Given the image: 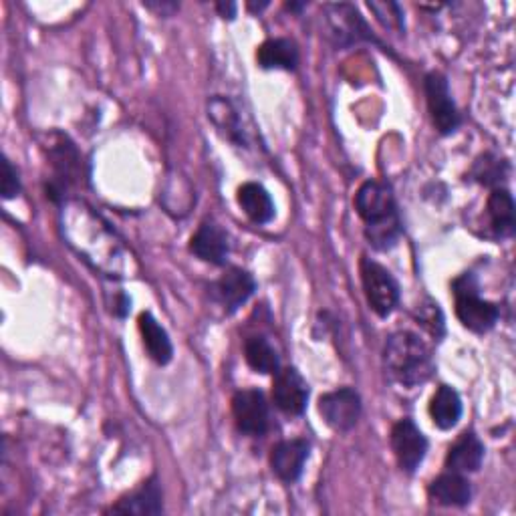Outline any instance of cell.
Instances as JSON below:
<instances>
[{
  "mask_svg": "<svg viewBox=\"0 0 516 516\" xmlns=\"http://www.w3.org/2000/svg\"><path fill=\"white\" fill-rule=\"evenodd\" d=\"M355 210L365 222V238L375 250H392L402 236V220L392 190L369 180L355 194Z\"/></svg>",
  "mask_w": 516,
  "mask_h": 516,
  "instance_id": "6da1fadb",
  "label": "cell"
},
{
  "mask_svg": "<svg viewBox=\"0 0 516 516\" xmlns=\"http://www.w3.org/2000/svg\"><path fill=\"white\" fill-rule=\"evenodd\" d=\"M387 377L402 387H418L432 379L436 361L432 349L412 331L392 333L383 347Z\"/></svg>",
  "mask_w": 516,
  "mask_h": 516,
  "instance_id": "7a4b0ae2",
  "label": "cell"
},
{
  "mask_svg": "<svg viewBox=\"0 0 516 516\" xmlns=\"http://www.w3.org/2000/svg\"><path fill=\"white\" fill-rule=\"evenodd\" d=\"M456 317L458 321L472 333H488L500 317V309L480 297V289L476 277L466 273L452 283Z\"/></svg>",
  "mask_w": 516,
  "mask_h": 516,
  "instance_id": "3957f363",
  "label": "cell"
},
{
  "mask_svg": "<svg viewBox=\"0 0 516 516\" xmlns=\"http://www.w3.org/2000/svg\"><path fill=\"white\" fill-rule=\"evenodd\" d=\"M361 283L367 297L369 307L381 319L390 317L400 303V285L394 275L383 265L371 261V258H361Z\"/></svg>",
  "mask_w": 516,
  "mask_h": 516,
  "instance_id": "277c9868",
  "label": "cell"
},
{
  "mask_svg": "<svg viewBox=\"0 0 516 516\" xmlns=\"http://www.w3.org/2000/svg\"><path fill=\"white\" fill-rule=\"evenodd\" d=\"M325 11H327L329 35L337 47L345 49V47H351V45H357L363 41L381 45L373 37L371 29L365 23V19L361 17V13L353 5H345V3L329 5V7H325Z\"/></svg>",
  "mask_w": 516,
  "mask_h": 516,
  "instance_id": "5b68a950",
  "label": "cell"
},
{
  "mask_svg": "<svg viewBox=\"0 0 516 516\" xmlns=\"http://www.w3.org/2000/svg\"><path fill=\"white\" fill-rule=\"evenodd\" d=\"M232 414L242 434L250 438H261L271 426V412L263 392L242 390L232 398Z\"/></svg>",
  "mask_w": 516,
  "mask_h": 516,
  "instance_id": "8992f818",
  "label": "cell"
},
{
  "mask_svg": "<svg viewBox=\"0 0 516 516\" xmlns=\"http://www.w3.org/2000/svg\"><path fill=\"white\" fill-rule=\"evenodd\" d=\"M424 89H426L428 109H430L436 129L442 136L454 134L460 127V113L452 99L448 79L442 73L432 71V73H428V77L424 81Z\"/></svg>",
  "mask_w": 516,
  "mask_h": 516,
  "instance_id": "52a82bcc",
  "label": "cell"
},
{
  "mask_svg": "<svg viewBox=\"0 0 516 516\" xmlns=\"http://www.w3.org/2000/svg\"><path fill=\"white\" fill-rule=\"evenodd\" d=\"M319 414L335 432H349L361 418V398L353 387H339L319 398Z\"/></svg>",
  "mask_w": 516,
  "mask_h": 516,
  "instance_id": "ba28073f",
  "label": "cell"
},
{
  "mask_svg": "<svg viewBox=\"0 0 516 516\" xmlns=\"http://www.w3.org/2000/svg\"><path fill=\"white\" fill-rule=\"evenodd\" d=\"M392 450L400 468L414 474L428 454V438L414 424V420L404 418L392 428Z\"/></svg>",
  "mask_w": 516,
  "mask_h": 516,
  "instance_id": "9c48e42d",
  "label": "cell"
},
{
  "mask_svg": "<svg viewBox=\"0 0 516 516\" xmlns=\"http://www.w3.org/2000/svg\"><path fill=\"white\" fill-rule=\"evenodd\" d=\"M273 402L287 416H301L309 404V383L295 367H285L275 375Z\"/></svg>",
  "mask_w": 516,
  "mask_h": 516,
  "instance_id": "30bf717a",
  "label": "cell"
},
{
  "mask_svg": "<svg viewBox=\"0 0 516 516\" xmlns=\"http://www.w3.org/2000/svg\"><path fill=\"white\" fill-rule=\"evenodd\" d=\"M190 252L208 265L222 267L230 254L228 234L216 222L204 220L190 238Z\"/></svg>",
  "mask_w": 516,
  "mask_h": 516,
  "instance_id": "8fae6325",
  "label": "cell"
},
{
  "mask_svg": "<svg viewBox=\"0 0 516 516\" xmlns=\"http://www.w3.org/2000/svg\"><path fill=\"white\" fill-rule=\"evenodd\" d=\"M256 291L254 277L238 267L228 269L214 285V295L228 315L236 313Z\"/></svg>",
  "mask_w": 516,
  "mask_h": 516,
  "instance_id": "7c38bea8",
  "label": "cell"
},
{
  "mask_svg": "<svg viewBox=\"0 0 516 516\" xmlns=\"http://www.w3.org/2000/svg\"><path fill=\"white\" fill-rule=\"evenodd\" d=\"M113 514H162L164 512V492L160 486V480L156 476L148 478L140 488L121 496L111 510Z\"/></svg>",
  "mask_w": 516,
  "mask_h": 516,
  "instance_id": "4fadbf2b",
  "label": "cell"
},
{
  "mask_svg": "<svg viewBox=\"0 0 516 516\" xmlns=\"http://www.w3.org/2000/svg\"><path fill=\"white\" fill-rule=\"evenodd\" d=\"M309 452H311V444L303 438L285 440L277 444L271 452L273 472L287 484L297 482L303 476Z\"/></svg>",
  "mask_w": 516,
  "mask_h": 516,
  "instance_id": "5bb4252c",
  "label": "cell"
},
{
  "mask_svg": "<svg viewBox=\"0 0 516 516\" xmlns=\"http://www.w3.org/2000/svg\"><path fill=\"white\" fill-rule=\"evenodd\" d=\"M428 496L438 506H466L472 500V484L460 472H444L428 486Z\"/></svg>",
  "mask_w": 516,
  "mask_h": 516,
  "instance_id": "9a60e30c",
  "label": "cell"
},
{
  "mask_svg": "<svg viewBox=\"0 0 516 516\" xmlns=\"http://www.w3.org/2000/svg\"><path fill=\"white\" fill-rule=\"evenodd\" d=\"M484 460V444L474 432H464L448 450L446 468L460 474L478 472Z\"/></svg>",
  "mask_w": 516,
  "mask_h": 516,
  "instance_id": "2e32d148",
  "label": "cell"
},
{
  "mask_svg": "<svg viewBox=\"0 0 516 516\" xmlns=\"http://www.w3.org/2000/svg\"><path fill=\"white\" fill-rule=\"evenodd\" d=\"M488 226L496 238H510L516 230L514 198L506 188H494L486 204Z\"/></svg>",
  "mask_w": 516,
  "mask_h": 516,
  "instance_id": "e0dca14e",
  "label": "cell"
},
{
  "mask_svg": "<svg viewBox=\"0 0 516 516\" xmlns=\"http://www.w3.org/2000/svg\"><path fill=\"white\" fill-rule=\"evenodd\" d=\"M238 204L254 224H269L275 218V202L265 186L246 182L238 188Z\"/></svg>",
  "mask_w": 516,
  "mask_h": 516,
  "instance_id": "ac0fdd59",
  "label": "cell"
},
{
  "mask_svg": "<svg viewBox=\"0 0 516 516\" xmlns=\"http://www.w3.org/2000/svg\"><path fill=\"white\" fill-rule=\"evenodd\" d=\"M256 61L263 69L295 71L299 65V49L291 39H269L258 47Z\"/></svg>",
  "mask_w": 516,
  "mask_h": 516,
  "instance_id": "d6986e66",
  "label": "cell"
},
{
  "mask_svg": "<svg viewBox=\"0 0 516 516\" xmlns=\"http://www.w3.org/2000/svg\"><path fill=\"white\" fill-rule=\"evenodd\" d=\"M462 398L450 385H440L430 402V416L436 428L452 430L462 418Z\"/></svg>",
  "mask_w": 516,
  "mask_h": 516,
  "instance_id": "ffe728a7",
  "label": "cell"
},
{
  "mask_svg": "<svg viewBox=\"0 0 516 516\" xmlns=\"http://www.w3.org/2000/svg\"><path fill=\"white\" fill-rule=\"evenodd\" d=\"M140 333H142L144 345L148 349V355L158 365H168L174 357V345H172L166 329L156 321V317L152 313L140 315Z\"/></svg>",
  "mask_w": 516,
  "mask_h": 516,
  "instance_id": "44dd1931",
  "label": "cell"
},
{
  "mask_svg": "<svg viewBox=\"0 0 516 516\" xmlns=\"http://www.w3.org/2000/svg\"><path fill=\"white\" fill-rule=\"evenodd\" d=\"M246 363L263 375H277L281 371V357L265 337H250L244 343Z\"/></svg>",
  "mask_w": 516,
  "mask_h": 516,
  "instance_id": "7402d4cb",
  "label": "cell"
},
{
  "mask_svg": "<svg viewBox=\"0 0 516 516\" xmlns=\"http://www.w3.org/2000/svg\"><path fill=\"white\" fill-rule=\"evenodd\" d=\"M210 117L212 121L222 129V132H228V138L236 144H244V129L240 125V117L236 113V109L232 107L230 101L226 99H212L210 103Z\"/></svg>",
  "mask_w": 516,
  "mask_h": 516,
  "instance_id": "603a6c76",
  "label": "cell"
},
{
  "mask_svg": "<svg viewBox=\"0 0 516 516\" xmlns=\"http://www.w3.org/2000/svg\"><path fill=\"white\" fill-rule=\"evenodd\" d=\"M416 319H418V325H422L436 341H440L444 337L446 325H444V315H442V309L438 303H434V301L422 303L418 307Z\"/></svg>",
  "mask_w": 516,
  "mask_h": 516,
  "instance_id": "cb8c5ba5",
  "label": "cell"
},
{
  "mask_svg": "<svg viewBox=\"0 0 516 516\" xmlns=\"http://www.w3.org/2000/svg\"><path fill=\"white\" fill-rule=\"evenodd\" d=\"M369 9L377 15V21L385 27L402 33L404 31V11L398 3H369Z\"/></svg>",
  "mask_w": 516,
  "mask_h": 516,
  "instance_id": "d4e9b609",
  "label": "cell"
},
{
  "mask_svg": "<svg viewBox=\"0 0 516 516\" xmlns=\"http://www.w3.org/2000/svg\"><path fill=\"white\" fill-rule=\"evenodd\" d=\"M19 192H21L19 170L11 164L9 158H5V162H3V198L13 200L19 196Z\"/></svg>",
  "mask_w": 516,
  "mask_h": 516,
  "instance_id": "484cf974",
  "label": "cell"
},
{
  "mask_svg": "<svg viewBox=\"0 0 516 516\" xmlns=\"http://www.w3.org/2000/svg\"><path fill=\"white\" fill-rule=\"evenodd\" d=\"M500 164L498 162H478L476 176L482 184H494L500 180Z\"/></svg>",
  "mask_w": 516,
  "mask_h": 516,
  "instance_id": "4316f807",
  "label": "cell"
},
{
  "mask_svg": "<svg viewBox=\"0 0 516 516\" xmlns=\"http://www.w3.org/2000/svg\"><path fill=\"white\" fill-rule=\"evenodd\" d=\"M146 7H148V9H158L160 15H164V17H170L174 11H178V5H176V3H164V5H152V3H148Z\"/></svg>",
  "mask_w": 516,
  "mask_h": 516,
  "instance_id": "83f0119b",
  "label": "cell"
},
{
  "mask_svg": "<svg viewBox=\"0 0 516 516\" xmlns=\"http://www.w3.org/2000/svg\"><path fill=\"white\" fill-rule=\"evenodd\" d=\"M218 7V11H220V15L226 19H232L234 17V13H236V5L234 3H218L216 5Z\"/></svg>",
  "mask_w": 516,
  "mask_h": 516,
  "instance_id": "f1b7e54d",
  "label": "cell"
},
{
  "mask_svg": "<svg viewBox=\"0 0 516 516\" xmlns=\"http://www.w3.org/2000/svg\"><path fill=\"white\" fill-rule=\"evenodd\" d=\"M305 5H297V3H291V5H287V9L289 11H301Z\"/></svg>",
  "mask_w": 516,
  "mask_h": 516,
  "instance_id": "f546056e",
  "label": "cell"
}]
</instances>
